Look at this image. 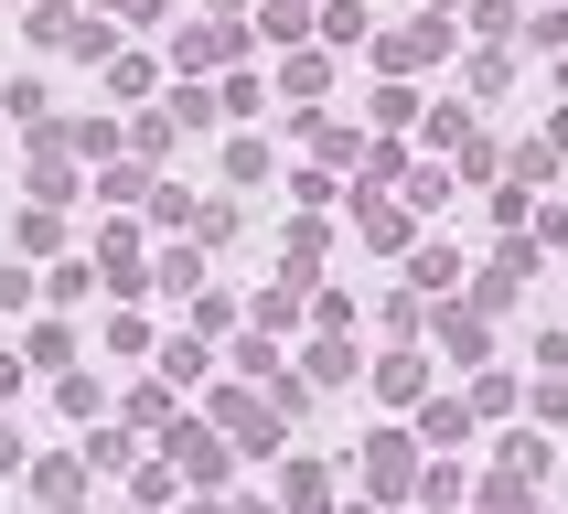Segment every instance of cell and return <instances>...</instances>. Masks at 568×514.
Listing matches in <instances>:
<instances>
[{"mask_svg":"<svg viewBox=\"0 0 568 514\" xmlns=\"http://www.w3.org/2000/svg\"><path fill=\"white\" fill-rule=\"evenodd\" d=\"M418 119V96H408V75H386V86H376V128H408Z\"/></svg>","mask_w":568,"mask_h":514,"instance_id":"25","label":"cell"},{"mask_svg":"<svg viewBox=\"0 0 568 514\" xmlns=\"http://www.w3.org/2000/svg\"><path fill=\"white\" fill-rule=\"evenodd\" d=\"M97 193H108V204H151V172H140V161H108V183H97Z\"/></svg>","mask_w":568,"mask_h":514,"instance_id":"21","label":"cell"},{"mask_svg":"<svg viewBox=\"0 0 568 514\" xmlns=\"http://www.w3.org/2000/svg\"><path fill=\"white\" fill-rule=\"evenodd\" d=\"M22 376H32V353H0V397H22Z\"/></svg>","mask_w":568,"mask_h":514,"instance_id":"35","label":"cell"},{"mask_svg":"<svg viewBox=\"0 0 568 514\" xmlns=\"http://www.w3.org/2000/svg\"><path fill=\"white\" fill-rule=\"evenodd\" d=\"M473 418H483V408H462V397H429L418 440H429V450H462V440H473Z\"/></svg>","mask_w":568,"mask_h":514,"instance_id":"10","label":"cell"},{"mask_svg":"<svg viewBox=\"0 0 568 514\" xmlns=\"http://www.w3.org/2000/svg\"><path fill=\"white\" fill-rule=\"evenodd\" d=\"M183 514H225V504H183Z\"/></svg>","mask_w":568,"mask_h":514,"instance_id":"40","label":"cell"},{"mask_svg":"<svg viewBox=\"0 0 568 514\" xmlns=\"http://www.w3.org/2000/svg\"><path fill=\"white\" fill-rule=\"evenodd\" d=\"M0 311H32V279H22V268H0Z\"/></svg>","mask_w":568,"mask_h":514,"instance_id":"33","label":"cell"},{"mask_svg":"<svg viewBox=\"0 0 568 514\" xmlns=\"http://www.w3.org/2000/svg\"><path fill=\"white\" fill-rule=\"evenodd\" d=\"M537 364H547V376H568V332H537Z\"/></svg>","mask_w":568,"mask_h":514,"instance_id":"34","label":"cell"},{"mask_svg":"<svg viewBox=\"0 0 568 514\" xmlns=\"http://www.w3.org/2000/svg\"><path fill=\"white\" fill-rule=\"evenodd\" d=\"M418 472H429V461H418V429H376V440H365V493H376V504L418 493Z\"/></svg>","mask_w":568,"mask_h":514,"instance_id":"1","label":"cell"},{"mask_svg":"<svg viewBox=\"0 0 568 514\" xmlns=\"http://www.w3.org/2000/svg\"><path fill=\"white\" fill-rule=\"evenodd\" d=\"M129 440H140L129 418H119V429H97V440H87V472H140V461H129Z\"/></svg>","mask_w":568,"mask_h":514,"instance_id":"15","label":"cell"},{"mask_svg":"<svg viewBox=\"0 0 568 514\" xmlns=\"http://www.w3.org/2000/svg\"><path fill=\"white\" fill-rule=\"evenodd\" d=\"M354 376V353H344V332H322V343H312V386H344Z\"/></svg>","mask_w":568,"mask_h":514,"instance_id":"27","label":"cell"},{"mask_svg":"<svg viewBox=\"0 0 568 514\" xmlns=\"http://www.w3.org/2000/svg\"><path fill=\"white\" fill-rule=\"evenodd\" d=\"M450 279H462V247H440V236H429V247H408V289H418V300H440Z\"/></svg>","mask_w":568,"mask_h":514,"instance_id":"9","label":"cell"},{"mask_svg":"<svg viewBox=\"0 0 568 514\" xmlns=\"http://www.w3.org/2000/svg\"><path fill=\"white\" fill-rule=\"evenodd\" d=\"M450 54V22L429 11V22H397V32H376V64L386 75H418V64H440Z\"/></svg>","mask_w":568,"mask_h":514,"instance_id":"4","label":"cell"},{"mask_svg":"<svg viewBox=\"0 0 568 514\" xmlns=\"http://www.w3.org/2000/svg\"><path fill=\"white\" fill-rule=\"evenodd\" d=\"M344 514H386V504H344Z\"/></svg>","mask_w":568,"mask_h":514,"instance_id":"41","label":"cell"},{"mask_svg":"<svg viewBox=\"0 0 568 514\" xmlns=\"http://www.w3.org/2000/svg\"><path fill=\"white\" fill-rule=\"evenodd\" d=\"M440 11H462V0H440Z\"/></svg>","mask_w":568,"mask_h":514,"instance_id":"42","label":"cell"},{"mask_svg":"<svg viewBox=\"0 0 568 514\" xmlns=\"http://www.w3.org/2000/svg\"><path fill=\"white\" fill-rule=\"evenodd\" d=\"M32 43H43V54L108 64V22H97V11H64V0H32Z\"/></svg>","mask_w":568,"mask_h":514,"instance_id":"2","label":"cell"},{"mask_svg":"<svg viewBox=\"0 0 568 514\" xmlns=\"http://www.w3.org/2000/svg\"><path fill=\"white\" fill-rule=\"evenodd\" d=\"M236 364H247V376L268 386V376H280V343H268V332H257V321H247V343H236Z\"/></svg>","mask_w":568,"mask_h":514,"instance_id":"30","label":"cell"},{"mask_svg":"<svg viewBox=\"0 0 568 514\" xmlns=\"http://www.w3.org/2000/svg\"><path fill=\"white\" fill-rule=\"evenodd\" d=\"M129 429H172V376H161V386H140V397H129Z\"/></svg>","mask_w":568,"mask_h":514,"instance_id":"22","label":"cell"},{"mask_svg":"<svg viewBox=\"0 0 568 514\" xmlns=\"http://www.w3.org/2000/svg\"><path fill=\"white\" fill-rule=\"evenodd\" d=\"M280 86H290V96H322V86H333V54H290Z\"/></svg>","mask_w":568,"mask_h":514,"instance_id":"20","label":"cell"},{"mask_svg":"<svg viewBox=\"0 0 568 514\" xmlns=\"http://www.w3.org/2000/svg\"><path fill=\"white\" fill-rule=\"evenodd\" d=\"M32 493H43V514H75V493H87V450H54V461L32 472Z\"/></svg>","mask_w":568,"mask_h":514,"instance_id":"7","label":"cell"},{"mask_svg":"<svg viewBox=\"0 0 568 514\" xmlns=\"http://www.w3.org/2000/svg\"><path fill=\"white\" fill-rule=\"evenodd\" d=\"M440 343L462 353V364H483V343H494V332H483V311H440Z\"/></svg>","mask_w":568,"mask_h":514,"instance_id":"17","label":"cell"},{"mask_svg":"<svg viewBox=\"0 0 568 514\" xmlns=\"http://www.w3.org/2000/svg\"><path fill=\"white\" fill-rule=\"evenodd\" d=\"M225 183L257 193V183H268V151H257V140H225Z\"/></svg>","mask_w":568,"mask_h":514,"instance_id":"23","label":"cell"},{"mask_svg":"<svg viewBox=\"0 0 568 514\" xmlns=\"http://www.w3.org/2000/svg\"><path fill=\"white\" fill-rule=\"evenodd\" d=\"M312 161L354 172V161H365V128H354V119H312Z\"/></svg>","mask_w":568,"mask_h":514,"instance_id":"11","label":"cell"},{"mask_svg":"<svg viewBox=\"0 0 568 514\" xmlns=\"http://www.w3.org/2000/svg\"><path fill=\"white\" fill-rule=\"evenodd\" d=\"M0 472H22V440H11V429H0Z\"/></svg>","mask_w":568,"mask_h":514,"instance_id":"37","label":"cell"},{"mask_svg":"<svg viewBox=\"0 0 568 514\" xmlns=\"http://www.w3.org/2000/svg\"><path fill=\"white\" fill-rule=\"evenodd\" d=\"M365 32H376V22H365L354 0H322V43H333V54H344V43H365Z\"/></svg>","mask_w":568,"mask_h":514,"instance_id":"18","label":"cell"},{"mask_svg":"<svg viewBox=\"0 0 568 514\" xmlns=\"http://www.w3.org/2000/svg\"><path fill=\"white\" fill-rule=\"evenodd\" d=\"M151 364H161V376H172V386H193V376H204V332H172V343H161Z\"/></svg>","mask_w":568,"mask_h":514,"instance_id":"14","label":"cell"},{"mask_svg":"<svg viewBox=\"0 0 568 514\" xmlns=\"http://www.w3.org/2000/svg\"><path fill=\"white\" fill-rule=\"evenodd\" d=\"M280 514H344V504H333V472H322V461H290V482H280Z\"/></svg>","mask_w":568,"mask_h":514,"instance_id":"8","label":"cell"},{"mask_svg":"<svg viewBox=\"0 0 568 514\" xmlns=\"http://www.w3.org/2000/svg\"><path fill=\"white\" fill-rule=\"evenodd\" d=\"M365 236H376V247H397V257L418 247V236H408V204H376V193H365Z\"/></svg>","mask_w":568,"mask_h":514,"instance_id":"12","label":"cell"},{"mask_svg":"<svg viewBox=\"0 0 568 514\" xmlns=\"http://www.w3.org/2000/svg\"><path fill=\"white\" fill-rule=\"evenodd\" d=\"M494 472H515V482H547V440H537V429H515V440H505V461H494Z\"/></svg>","mask_w":568,"mask_h":514,"instance_id":"16","label":"cell"},{"mask_svg":"<svg viewBox=\"0 0 568 514\" xmlns=\"http://www.w3.org/2000/svg\"><path fill=\"white\" fill-rule=\"evenodd\" d=\"M526 279H537V236H505V257H494V268H483V289H473V311H505Z\"/></svg>","mask_w":568,"mask_h":514,"instance_id":"5","label":"cell"},{"mask_svg":"<svg viewBox=\"0 0 568 514\" xmlns=\"http://www.w3.org/2000/svg\"><path fill=\"white\" fill-rule=\"evenodd\" d=\"M0 107H11L22 128H43V75H11V86H0Z\"/></svg>","mask_w":568,"mask_h":514,"instance_id":"24","label":"cell"},{"mask_svg":"<svg viewBox=\"0 0 568 514\" xmlns=\"http://www.w3.org/2000/svg\"><path fill=\"white\" fill-rule=\"evenodd\" d=\"M64 247V225H54V204H32V215H22V257H54Z\"/></svg>","mask_w":568,"mask_h":514,"instance_id":"26","label":"cell"},{"mask_svg":"<svg viewBox=\"0 0 568 514\" xmlns=\"http://www.w3.org/2000/svg\"><path fill=\"white\" fill-rule=\"evenodd\" d=\"M301 11H312V0H301Z\"/></svg>","mask_w":568,"mask_h":514,"instance_id":"43","label":"cell"},{"mask_svg":"<svg viewBox=\"0 0 568 514\" xmlns=\"http://www.w3.org/2000/svg\"><path fill=\"white\" fill-rule=\"evenodd\" d=\"M515 514H547V504H537V493H526V504H515Z\"/></svg>","mask_w":568,"mask_h":514,"instance_id":"39","label":"cell"},{"mask_svg":"<svg viewBox=\"0 0 568 514\" xmlns=\"http://www.w3.org/2000/svg\"><path fill=\"white\" fill-rule=\"evenodd\" d=\"M376 397H386V408H418V397H429V353H408V343H397V353L376 364Z\"/></svg>","mask_w":568,"mask_h":514,"instance_id":"6","label":"cell"},{"mask_svg":"<svg viewBox=\"0 0 568 514\" xmlns=\"http://www.w3.org/2000/svg\"><path fill=\"white\" fill-rule=\"evenodd\" d=\"M290 193H301V204H312V215H322V204H333V193H344V183H333V161H312V172H290Z\"/></svg>","mask_w":568,"mask_h":514,"instance_id":"29","label":"cell"},{"mask_svg":"<svg viewBox=\"0 0 568 514\" xmlns=\"http://www.w3.org/2000/svg\"><path fill=\"white\" fill-rule=\"evenodd\" d=\"M547 161H558V140H526V151H515V193H537V183H547Z\"/></svg>","mask_w":568,"mask_h":514,"instance_id":"28","label":"cell"},{"mask_svg":"<svg viewBox=\"0 0 568 514\" xmlns=\"http://www.w3.org/2000/svg\"><path fill=\"white\" fill-rule=\"evenodd\" d=\"M354 172H365V183H408L418 161H408V151H397V140H365V161H354Z\"/></svg>","mask_w":568,"mask_h":514,"instance_id":"19","label":"cell"},{"mask_svg":"<svg viewBox=\"0 0 568 514\" xmlns=\"http://www.w3.org/2000/svg\"><path fill=\"white\" fill-rule=\"evenodd\" d=\"M97 11H119V22H151L161 0H97Z\"/></svg>","mask_w":568,"mask_h":514,"instance_id":"36","label":"cell"},{"mask_svg":"<svg viewBox=\"0 0 568 514\" xmlns=\"http://www.w3.org/2000/svg\"><path fill=\"white\" fill-rule=\"evenodd\" d=\"M225 514H280V504H257V493H236V504H225Z\"/></svg>","mask_w":568,"mask_h":514,"instance_id":"38","label":"cell"},{"mask_svg":"<svg viewBox=\"0 0 568 514\" xmlns=\"http://www.w3.org/2000/svg\"><path fill=\"white\" fill-rule=\"evenodd\" d=\"M515 86V54H473V96H505Z\"/></svg>","mask_w":568,"mask_h":514,"instance_id":"32","label":"cell"},{"mask_svg":"<svg viewBox=\"0 0 568 514\" xmlns=\"http://www.w3.org/2000/svg\"><path fill=\"white\" fill-rule=\"evenodd\" d=\"M215 429H225L236 450H247V461H268L290 418H280V397H236V386H225V397H215Z\"/></svg>","mask_w":568,"mask_h":514,"instance_id":"3","label":"cell"},{"mask_svg":"<svg viewBox=\"0 0 568 514\" xmlns=\"http://www.w3.org/2000/svg\"><path fill=\"white\" fill-rule=\"evenodd\" d=\"M32 364H43V376H64V364H75V332H64V321H32Z\"/></svg>","mask_w":568,"mask_h":514,"instance_id":"13","label":"cell"},{"mask_svg":"<svg viewBox=\"0 0 568 514\" xmlns=\"http://www.w3.org/2000/svg\"><path fill=\"white\" fill-rule=\"evenodd\" d=\"M193 279H204V257H193V247H172V257L151 268V289H193Z\"/></svg>","mask_w":568,"mask_h":514,"instance_id":"31","label":"cell"}]
</instances>
